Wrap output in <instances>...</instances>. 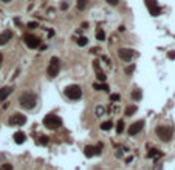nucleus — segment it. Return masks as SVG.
Listing matches in <instances>:
<instances>
[{
  "label": "nucleus",
  "instance_id": "5",
  "mask_svg": "<svg viewBox=\"0 0 175 170\" xmlns=\"http://www.w3.org/2000/svg\"><path fill=\"white\" fill-rule=\"evenodd\" d=\"M59 70H61V60L58 57H51L50 60V65H48V76L51 77H56L59 74Z\"/></svg>",
  "mask_w": 175,
  "mask_h": 170
},
{
  "label": "nucleus",
  "instance_id": "34",
  "mask_svg": "<svg viewBox=\"0 0 175 170\" xmlns=\"http://www.w3.org/2000/svg\"><path fill=\"white\" fill-rule=\"evenodd\" d=\"M61 9L64 11V9H68V3H62L61 5Z\"/></svg>",
  "mask_w": 175,
  "mask_h": 170
},
{
  "label": "nucleus",
  "instance_id": "8",
  "mask_svg": "<svg viewBox=\"0 0 175 170\" xmlns=\"http://www.w3.org/2000/svg\"><path fill=\"white\" fill-rule=\"evenodd\" d=\"M146 6H147V9H149L150 16H154V17H158V16L161 14V8L158 6L157 0H146Z\"/></svg>",
  "mask_w": 175,
  "mask_h": 170
},
{
  "label": "nucleus",
  "instance_id": "28",
  "mask_svg": "<svg viewBox=\"0 0 175 170\" xmlns=\"http://www.w3.org/2000/svg\"><path fill=\"white\" fill-rule=\"evenodd\" d=\"M37 27H39L37 22H30V23H28V28H31V30H34V28H37Z\"/></svg>",
  "mask_w": 175,
  "mask_h": 170
},
{
  "label": "nucleus",
  "instance_id": "20",
  "mask_svg": "<svg viewBox=\"0 0 175 170\" xmlns=\"http://www.w3.org/2000/svg\"><path fill=\"white\" fill-rule=\"evenodd\" d=\"M123 132H124V121L121 119V121H118V124H116V133L121 135Z\"/></svg>",
  "mask_w": 175,
  "mask_h": 170
},
{
  "label": "nucleus",
  "instance_id": "23",
  "mask_svg": "<svg viewBox=\"0 0 175 170\" xmlns=\"http://www.w3.org/2000/svg\"><path fill=\"white\" fill-rule=\"evenodd\" d=\"M113 127V122H110V121H107V122H102L101 124V130H105V132H107V130H110Z\"/></svg>",
  "mask_w": 175,
  "mask_h": 170
},
{
  "label": "nucleus",
  "instance_id": "29",
  "mask_svg": "<svg viewBox=\"0 0 175 170\" xmlns=\"http://www.w3.org/2000/svg\"><path fill=\"white\" fill-rule=\"evenodd\" d=\"M105 2L109 3V5H112V6H116L119 3V0H105Z\"/></svg>",
  "mask_w": 175,
  "mask_h": 170
},
{
  "label": "nucleus",
  "instance_id": "27",
  "mask_svg": "<svg viewBox=\"0 0 175 170\" xmlns=\"http://www.w3.org/2000/svg\"><path fill=\"white\" fill-rule=\"evenodd\" d=\"M110 101H112V102H118V101H119V95H116V93H115V95H110Z\"/></svg>",
  "mask_w": 175,
  "mask_h": 170
},
{
  "label": "nucleus",
  "instance_id": "22",
  "mask_svg": "<svg viewBox=\"0 0 175 170\" xmlns=\"http://www.w3.org/2000/svg\"><path fill=\"white\" fill-rule=\"evenodd\" d=\"M93 88L98 90V91H99V90H102V91H107V90H109V87H107L104 82H102V84H95V85H93Z\"/></svg>",
  "mask_w": 175,
  "mask_h": 170
},
{
  "label": "nucleus",
  "instance_id": "31",
  "mask_svg": "<svg viewBox=\"0 0 175 170\" xmlns=\"http://www.w3.org/2000/svg\"><path fill=\"white\" fill-rule=\"evenodd\" d=\"M102 147H104L102 144H98V146L95 147V149H96V155H101V152H102Z\"/></svg>",
  "mask_w": 175,
  "mask_h": 170
},
{
  "label": "nucleus",
  "instance_id": "32",
  "mask_svg": "<svg viewBox=\"0 0 175 170\" xmlns=\"http://www.w3.org/2000/svg\"><path fill=\"white\" fill-rule=\"evenodd\" d=\"M167 57L173 60V59H175V51H169V53H167Z\"/></svg>",
  "mask_w": 175,
  "mask_h": 170
},
{
  "label": "nucleus",
  "instance_id": "10",
  "mask_svg": "<svg viewBox=\"0 0 175 170\" xmlns=\"http://www.w3.org/2000/svg\"><path fill=\"white\" fill-rule=\"evenodd\" d=\"M144 128V121L143 119H140V121H137V122H133L130 127H129V130H127V133L130 135V136H135V135H138L141 130Z\"/></svg>",
  "mask_w": 175,
  "mask_h": 170
},
{
  "label": "nucleus",
  "instance_id": "19",
  "mask_svg": "<svg viewBox=\"0 0 175 170\" xmlns=\"http://www.w3.org/2000/svg\"><path fill=\"white\" fill-rule=\"evenodd\" d=\"M96 39L98 40H105V33H104V30H101V28H98L96 30Z\"/></svg>",
  "mask_w": 175,
  "mask_h": 170
},
{
  "label": "nucleus",
  "instance_id": "18",
  "mask_svg": "<svg viewBox=\"0 0 175 170\" xmlns=\"http://www.w3.org/2000/svg\"><path fill=\"white\" fill-rule=\"evenodd\" d=\"M87 3H88V0H76V6H78V9H81V11L85 9Z\"/></svg>",
  "mask_w": 175,
  "mask_h": 170
},
{
  "label": "nucleus",
  "instance_id": "11",
  "mask_svg": "<svg viewBox=\"0 0 175 170\" xmlns=\"http://www.w3.org/2000/svg\"><path fill=\"white\" fill-rule=\"evenodd\" d=\"M11 39H12V31L6 30L3 33H0V45H6Z\"/></svg>",
  "mask_w": 175,
  "mask_h": 170
},
{
  "label": "nucleus",
  "instance_id": "6",
  "mask_svg": "<svg viewBox=\"0 0 175 170\" xmlns=\"http://www.w3.org/2000/svg\"><path fill=\"white\" fill-rule=\"evenodd\" d=\"M135 54H137L135 50H132V48H119L118 50V56L124 62H130L133 57H135Z\"/></svg>",
  "mask_w": 175,
  "mask_h": 170
},
{
  "label": "nucleus",
  "instance_id": "3",
  "mask_svg": "<svg viewBox=\"0 0 175 170\" xmlns=\"http://www.w3.org/2000/svg\"><path fill=\"white\" fill-rule=\"evenodd\" d=\"M44 125H45L47 128H50V130H58V128L62 125V119H61L58 114L50 113V114H47V116L44 117Z\"/></svg>",
  "mask_w": 175,
  "mask_h": 170
},
{
  "label": "nucleus",
  "instance_id": "30",
  "mask_svg": "<svg viewBox=\"0 0 175 170\" xmlns=\"http://www.w3.org/2000/svg\"><path fill=\"white\" fill-rule=\"evenodd\" d=\"M104 114V107H96V116Z\"/></svg>",
  "mask_w": 175,
  "mask_h": 170
},
{
  "label": "nucleus",
  "instance_id": "12",
  "mask_svg": "<svg viewBox=\"0 0 175 170\" xmlns=\"http://www.w3.org/2000/svg\"><path fill=\"white\" fill-rule=\"evenodd\" d=\"M11 91H12L11 87H3V88H0V101H5V99L11 95Z\"/></svg>",
  "mask_w": 175,
  "mask_h": 170
},
{
  "label": "nucleus",
  "instance_id": "7",
  "mask_svg": "<svg viewBox=\"0 0 175 170\" xmlns=\"http://www.w3.org/2000/svg\"><path fill=\"white\" fill-rule=\"evenodd\" d=\"M23 42L26 43L28 48H37L40 45V39L34 34H25L23 36Z\"/></svg>",
  "mask_w": 175,
  "mask_h": 170
},
{
  "label": "nucleus",
  "instance_id": "2",
  "mask_svg": "<svg viewBox=\"0 0 175 170\" xmlns=\"http://www.w3.org/2000/svg\"><path fill=\"white\" fill-rule=\"evenodd\" d=\"M155 133L163 142H169L173 135V127L172 125H158L155 128Z\"/></svg>",
  "mask_w": 175,
  "mask_h": 170
},
{
  "label": "nucleus",
  "instance_id": "1",
  "mask_svg": "<svg viewBox=\"0 0 175 170\" xmlns=\"http://www.w3.org/2000/svg\"><path fill=\"white\" fill-rule=\"evenodd\" d=\"M19 104H20L22 108L31 110V108L36 107V104H37V96L34 93H31V91H23V93L20 95V98H19Z\"/></svg>",
  "mask_w": 175,
  "mask_h": 170
},
{
  "label": "nucleus",
  "instance_id": "37",
  "mask_svg": "<svg viewBox=\"0 0 175 170\" xmlns=\"http://www.w3.org/2000/svg\"><path fill=\"white\" fill-rule=\"evenodd\" d=\"M0 170H3V168H0Z\"/></svg>",
  "mask_w": 175,
  "mask_h": 170
},
{
  "label": "nucleus",
  "instance_id": "24",
  "mask_svg": "<svg viewBox=\"0 0 175 170\" xmlns=\"http://www.w3.org/2000/svg\"><path fill=\"white\" fill-rule=\"evenodd\" d=\"M76 42H78V45H79V47H85V45L88 43V39H87V37H79Z\"/></svg>",
  "mask_w": 175,
  "mask_h": 170
},
{
  "label": "nucleus",
  "instance_id": "26",
  "mask_svg": "<svg viewBox=\"0 0 175 170\" xmlns=\"http://www.w3.org/2000/svg\"><path fill=\"white\" fill-rule=\"evenodd\" d=\"M133 71H135V65H133V63H130L129 67L126 68V74H127V76H130V74H132Z\"/></svg>",
  "mask_w": 175,
  "mask_h": 170
},
{
  "label": "nucleus",
  "instance_id": "16",
  "mask_svg": "<svg viewBox=\"0 0 175 170\" xmlns=\"http://www.w3.org/2000/svg\"><path fill=\"white\" fill-rule=\"evenodd\" d=\"M138 111V107L137 105H127L126 107V116H133Z\"/></svg>",
  "mask_w": 175,
  "mask_h": 170
},
{
  "label": "nucleus",
  "instance_id": "14",
  "mask_svg": "<svg viewBox=\"0 0 175 170\" xmlns=\"http://www.w3.org/2000/svg\"><path fill=\"white\" fill-rule=\"evenodd\" d=\"M141 98H143V91H141V88H135L132 91V99L133 101H141Z\"/></svg>",
  "mask_w": 175,
  "mask_h": 170
},
{
  "label": "nucleus",
  "instance_id": "15",
  "mask_svg": "<svg viewBox=\"0 0 175 170\" xmlns=\"http://www.w3.org/2000/svg\"><path fill=\"white\" fill-rule=\"evenodd\" d=\"M84 153H85L87 158H91V156H95V155H96V149L93 147V146H87V147L84 149Z\"/></svg>",
  "mask_w": 175,
  "mask_h": 170
},
{
  "label": "nucleus",
  "instance_id": "25",
  "mask_svg": "<svg viewBox=\"0 0 175 170\" xmlns=\"http://www.w3.org/2000/svg\"><path fill=\"white\" fill-rule=\"evenodd\" d=\"M96 77L101 81V82H105V79H107V76H105V73H102L101 70L99 71H96Z\"/></svg>",
  "mask_w": 175,
  "mask_h": 170
},
{
  "label": "nucleus",
  "instance_id": "17",
  "mask_svg": "<svg viewBox=\"0 0 175 170\" xmlns=\"http://www.w3.org/2000/svg\"><path fill=\"white\" fill-rule=\"evenodd\" d=\"M163 153H161L160 150H157V149H150L149 152H147V158H158V156H161Z\"/></svg>",
  "mask_w": 175,
  "mask_h": 170
},
{
  "label": "nucleus",
  "instance_id": "9",
  "mask_svg": "<svg viewBox=\"0 0 175 170\" xmlns=\"http://www.w3.org/2000/svg\"><path fill=\"white\" fill-rule=\"evenodd\" d=\"M26 122V116L25 114H22V113H16V114H12L11 117H9V125H12V127H20V125H23Z\"/></svg>",
  "mask_w": 175,
  "mask_h": 170
},
{
  "label": "nucleus",
  "instance_id": "21",
  "mask_svg": "<svg viewBox=\"0 0 175 170\" xmlns=\"http://www.w3.org/2000/svg\"><path fill=\"white\" fill-rule=\"evenodd\" d=\"M37 144H40V146H47V144H48V136H45V135L39 136L37 138Z\"/></svg>",
  "mask_w": 175,
  "mask_h": 170
},
{
  "label": "nucleus",
  "instance_id": "13",
  "mask_svg": "<svg viewBox=\"0 0 175 170\" xmlns=\"http://www.w3.org/2000/svg\"><path fill=\"white\" fill-rule=\"evenodd\" d=\"M14 142L16 144H23L25 142V139H26V135L23 133V132H17V133H14Z\"/></svg>",
  "mask_w": 175,
  "mask_h": 170
},
{
  "label": "nucleus",
  "instance_id": "36",
  "mask_svg": "<svg viewBox=\"0 0 175 170\" xmlns=\"http://www.w3.org/2000/svg\"><path fill=\"white\" fill-rule=\"evenodd\" d=\"M2 2H5V3H9V2H11V0H2Z\"/></svg>",
  "mask_w": 175,
  "mask_h": 170
},
{
  "label": "nucleus",
  "instance_id": "35",
  "mask_svg": "<svg viewBox=\"0 0 175 170\" xmlns=\"http://www.w3.org/2000/svg\"><path fill=\"white\" fill-rule=\"evenodd\" d=\"M2 62H3V56H2V53H0V67H2Z\"/></svg>",
  "mask_w": 175,
  "mask_h": 170
},
{
  "label": "nucleus",
  "instance_id": "4",
  "mask_svg": "<svg viewBox=\"0 0 175 170\" xmlns=\"http://www.w3.org/2000/svg\"><path fill=\"white\" fill-rule=\"evenodd\" d=\"M65 96L71 101H79L82 98V88L79 85H68L65 88Z\"/></svg>",
  "mask_w": 175,
  "mask_h": 170
},
{
  "label": "nucleus",
  "instance_id": "33",
  "mask_svg": "<svg viewBox=\"0 0 175 170\" xmlns=\"http://www.w3.org/2000/svg\"><path fill=\"white\" fill-rule=\"evenodd\" d=\"M2 168H3V170H12V167H11L9 164H5V165H3Z\"/></svg>",
  "mask_w": 175,
  "mask_h": 170
}]
</instances>
